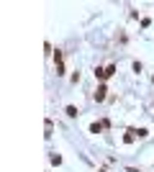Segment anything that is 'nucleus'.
<instances>
[{
  "label": "nucleus",
  "mask_w": 154,
  "mask_h": 172,
  "mask_svg": "<svg viewBox=\"0 0 154 172\" xmlns=\"http://www.w3.org/2000/svg\"><path fill=\"white\" fill-rule=\"evenodd\" d=\"M54 62H57V75H64V57H62V51L54 54Z\"/></svg>",
  "instance_id": "nucleus-1"
},
{
  "label": "nucleus",
  "mask_w": 154,
  "mask_h": 172,
  "mask_svg": "<svg viewBox=\"0 0 154 172\" xmlns=\"http://www.w3.org/2000/svg\"><path fill=\"white\" fill-rule=\"evenodd\" d=\"M105 93H108V87H105V85H100V87L95 90V100L100 103V100H105Z\"/></svg>",
  "instance_id": "nucleus-2"
},
{
  "label": "nucleus",
  "mask_w": 154,
  "mask_h": 172,
  "mask_svg": "<svg viewBox=\"0 0 154 172\" xmlns=\"http://www.w3.org/2000/svg\"><path fill=\"white\" fill-rule=\"evenodd\" d=\"M67 116H70V118H75V116H77V108H75V105H67Z\"/></svg>",
  "instance_id": "nucleus-3"
},
{
  "label": "nucleus",
  "mask_w": 154,
  "mask_h": 172,
  "mask_svg": "<svg viewBox=\"0 0 154 172\" xmlns=\"http://www.w3.org/2000/svg\"><path fill=\"white\" fill-rule=\"evenodd\" d=\"M51 128H54V126H51V121L46 118V134H44V136H51Z\"/></svg>",
  "instance_id": "nucleus-4"
}]
</instances>
